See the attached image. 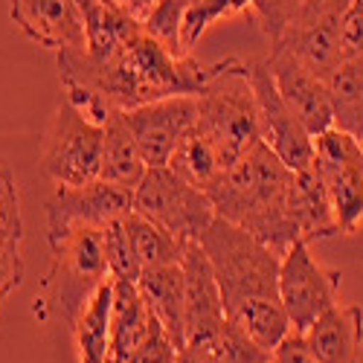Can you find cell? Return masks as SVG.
<instances>
[{
	"label": "cell",
	"mask_w": 363,
	"mask_h": 363,
	"mask_svg": "<svg viewBox=\"0 0 363 363\" xmlns=\"http://www.w3.org/2000/svg\"><path fill=\"white\" fill-rule=\"evenodd\" d=\"M201 247L216 270L224 311L267 352L288 335L291 320L279 299V253L224 218H213L201 235Z\"/></svg>",
	"instance_id": "6da1fadb"
},
{
	"label": "cell",
	"mask_w": 363,
	"mask_h": 363,
	"mask_svg": "<svg viewBox=\"0 0 363 363\" xmlns=\"http://www.w3.org/2000/svg\"><path fill=\"white\" fill-rule=\"evenodd\" d=\"M291 180L294 172L277 157V151L256 143L221 174V180L206 195L218 218L247 230L282 256L294 241H302L288 218Z\"/></svg>",
	"instance_id": "7a4b0ae2"
},
{
	"label": "cell",
	"mask_w": 363,
	"mask_h": 363,
	"mask_svg": "<svg viewBox=\"0 0 363 363\" xmlns=\"http://www.w3.org/2000/svg\"><path fill=\"white\" fill-rule=\"evenodd\" d=\"M52 264L44 279V296H35V314H58L70 328L87 308V302L111 279L102 230L82 227L50 241Z\"/></svg>",
	"instance_id": "3957f363"
},
{
	"label": "cell",
	"mask_w": 363,
	"mask_h": 363,
	"mask_svg": "<svg viewBox=\"0 0 363 363\" xmlns=\"http://www.w3.org/2000/svg\"><path fill=\"white\" fill-rule=\"evenodd\" d=\"M198 128L216 143L227 166L262 143L259 108L247 76V62L224 58L218 73L206 82V87L198 94Z\"/></svg>",
	"instance_id": "277c9868"
},
{
	"label": "cell",
	"mask_w": 363,
	"mask_h": 363,
	"mask_svg": "<svg viewBox=\"0 0 363 363\" xmlns=\"http://www.w3.org/2000/svg\"><path fill=\"white\" fill-rule=\"evenodd\" d=\"M105 125L87 119L67 99L58 102L44 137L41 169L55 186H82L99 180Z\"/></svg>",
	"instance_id": "5b68a950"
},
{
	"label": "cell",
	"mask_w": 363,
	"mask_h": 363,
	"mask_svg": "<svg viewBox=\"0 0 363 363\" xmlns=\"http://www.w3.org/2000/svg\"><path fill=\"white\" fill-rule=\"evenodd\" d=\"M134 209L166 227L180 241H201L203 230L216 218L209 195L177 177L169 166L145 172L134 189Z\"/></svg>",
	"instance_id": "8992f818"
},
{
	"label": "cell",
	"mask_w": 363,
	"mask_h": 363,
	"mask_svg": "<svg viewBox=\"0 0 363 363\" xmlns=\"http://www.w3.org/2000/svg\"><path fill=\"white\" fill-rule=\"evenodd\" d=\"M314 163L331 198L335 221L343 235L363 224V140L331 125L314 137Z\"/></svg>",
	"instance_id": "52a82bcc"
},
{
	"label": "cell",
	"mask_w": 363,
	"mask_h": 363,
	"mask_svg": "<svg viewBox=\"0 0 363 363\" xmlns=\"http://www.w3.org/2000/svg\"><path fill=\"white\" fill-rule=\"evenodd\" d=\"M340 274L323 267L311 256L308 241H294L279 259V299L288 311L294 331H308V325L337 306Z\"/></svg>",
	"instance_id": "ba28073f"
},
{
	"label": "cell",
	"mask_w": 363,
	"mask_h": 363,
	"mask_svg": "<svg viewBox=\"0 0 363 363\" xmlns=\"http://www.w3.org/2000/svg\"><path fill=\"white\" fill-rule=\"evenodd\" d=\"M349 0H306L288 33L270 47L291 52L317 76H328L343 62V15Z\"/></svg>",
	"instance_id": "9c48e42d"
},
{
	"label": "cell",
	"mask_w": 363,
	"mask_h": 363,
	"mask_svg": "<svg viewBox=\"0 0 363 363\" xmlns=\"http://www.w3.org/2000/svg\"><path fill=\"white\" fill-rule=\"evenodd\" d=\"M247 76H250V87L256 94L262 143L274 148L277 157L291 172H302V169L314 166V137L306 131V125L299 123L294 111L288 108V102L282 99L267 58H262V62H247Z\"/></svg>",
	"instance_id": "30bf717a"
},
{
	"label": "cell",
	"mask_w": 363,
	"mask_h": 363,
	"mask_svg": "<svg viewBox=\"0 0 363 363\" xmlns=\"http://www.w3.org/2000/svg\"><path fill=\"white\" fill-rule=\"evenodd\" d=\"M131 209L134 192L108 184L102 177L82 186H55L47 201V241H55L82 227L105 230L108 224L125 218Z\"/></svg>",
	"instance_id": "8fae6325"
},
{
	"label": "cell",
	"mask_w": 363,
	"mask_h": 363,
	"mask_svg": "<svg viewBox=\"0 0 363 363\" xmlns=\"http://www.w3.org/2000/svg\"><path fill=\"white\" fill-rule=\"evenodd\" d=\"M125 123L148 169L169 166L174 148L198 123V96H169L125 111Z\"/></svg>",
	"instance_id": "7c38bea8"
},
{
	"label": "cell",
	"mask_w": 363,
	"mask_h": 363,
	"mask_svg": "<svg viewBox=\"0 0 363 363\" xmlns=\"http://www.w3.org/2000/svg\"><path fill=\"white\" fill-rule=\"evenodd\" d=\"M267 65L277 79L282 99L288 102L294 116L306 125V131L311 137L335 125V113H331V99H328V87H325L323 76L311 73L306 65H299L285 50H270Z\"/></svg>",
	"instance_id": "4fadbf2b"
},
{
	"label": "cell",
	"mask_w": 363,
	"mask_h": 363,
	"mask_svg": "<svg viewBox=\"0 0 363 363\" xmlns=\"http://www.w3.org/2000/svg\"><path fill=\"white\" fill-rule=\"evenodd\" d=\"M180 267H184V291H186V343H198L213 337L224 325L227 320L224 296L201 241H186L184 245Z\"/></svg>",
	"instance_id": "5bb4252c"
},
{
	"label": "cell",
	"mask_w": 363,
	"mask_h": 363,
	"mask_svg": "<svg viewBox=\"0 0 363 363\" xmlns=\"http://www.w3.org/2000/svg\"><path fill=\"white\" fill-rule=\"evenodd\" d=\"M9 15L38 47L55 52L84 47V21L70 0H9Z\"/></svg>",
	"instance_id": "9a60e30c"
},
{
	"label": "cell",
	"mask_w": 363,
	"mask_h": 363,
	"mask_svg": "<svg viewBox=\"0 0 363 363\" xmlns=\"http://www.w3.org/2000/svg\"><path fill=\"white\" fill-rule=\"evenodd\" d=\"M302 337L317 363H360L363 311L352 302H337L302 331Z\"/></svg>",
	"instance_id": "2e32d148"
},
{
	"label": "cell",
	"mask_w": 363,
	"mask_h": 363,
	"mask_svg": "<svg viewBox=\"0 0 363 363\" xmlns=\"http://www.w3.org/2000/svg\"><path fill=\"white\" fill-rule=\"evenodd\" d=\"M157 325V317L151 314L137 282L113 279V299H111V346L108 363L131 360L143 343L151 337Z\"/></svg>",
	"instance_id": "e0dca14e"
},
{
	"label": "cell",
	"mask_w": 363,
	"mask_h": 363,
	"mask_svg": "<svg viewBox=\"0 0 363 363\" xmlns=\"http://www.w3.org/2000/svg\"><path fill=\"white\" fill-rule=\"evenodd\" d=\"M288 218L302 241H320L340 235L337 221H335V209H331L328 189L323 184V174L314 166L294 172L291 189H288Z\"/></svg>",
	"instance_id": "ac0fdd59"
},
{
	"label": "cell",
	"mask_w": 363,
	"mask_h": 363,
	"mask_svg": "<svg viewBox=\"0 0 363 363\" xmlns=\"http://www.w3.org/2000/svg\"><path fill=\"white\" fill-rule=\"evenodd\" d=\"M137 288L145 299L151 314L166 328V335L177 349L186 346V291H184V267L163 264L148 267L140 274Z\"/></svg>",
	"instance_id": "d6986e66"
},
{
	"label": "cell",
	"mask_w": 363,
	"mask_h": 363,
	"mask_svg": "<svg viewBox=\"0 0 363 363\" xmlns=\"http://www.w3.org/2000/svg\"><path fill=\"white\" fill-rule=\"evenodd\" d=\"M148 163L125 123L123 113H113L105 123V145H102V172L99 177L108 184H116L123 189H137L145 177Z\"/></svg>",
	"instance_id": "ffe728a7"
},
{
	"label": "cell",
	"mask_w": 363,
	"mask_h": 363,
	"mask_svg": "<svg viewBox=\"0 0 363 363\" xmlns=\"http://www.w3.org/2000/svg\"><path fill=\"white\" fill-rule=\"evenodd\" d=\"M331 113L340 131L363 140V55H352L325 76Z\"/></svg>",
	"instance_id": "44dd1931"
},
{
	"label": "cell",
	"mask_w": 363,
	"mask_h": 363,
	"mask_svg": "<svg viewBox=\"0 0 363 363\" xmlns=\"http://www.w3.org/2000/svg\"><path fill=\"white\" fill-rule=\"evenodd\" d=\"M169 169H172L177 177H184L186 184H192V186L209 192V189H213L218 180H221V174H224L230 166H227L224 157L218 155L216 143L209 140V137L198 128V123H195V128H192L184 140H180V145L174 148V155H172V160H169Z\"/></svg>",
	"instance_id": "7402d4cb"
},
{
	"label": "cell",
	"mask_w": 363,
	"mask_h": 363,
	"mask_svg": "<svg viewBox=\"0 0 363 363\" xmlns=\"http://www.w3.org/2000/svg\"><path fill=\"white\" fill-rule=\"evenodd\" d=\"M111 299H113V279H108L96 296L87 302V308L76 320L73 340L79 352V363H108L111 346Z\"/></svg>",
	"instance_id": "603a6c76"
},
{
	"label": "cell",
	"mask_w": 363,
	"mask_h": 363,
	"mask_svg": "<svg viewBox=\"0 0 363 363\" xmlns=\"http://www.w3.org/2000/svg\"><path fill=\"white\" fill-rule=\"evenodd\" d=\"M123 224H125V233L131 238L134 253H137L143 270L163 267V264H177L180 256H184L186 241H180L166 227H160L157 221H151L148 216L137 213V209H131V213L123 218Z\"/></svg>",
	"instance_id": "cb8c5ba5"
},
{
	"label": "cell",
	"mask_w": 363,
	"mask_h": 363,
	"mask_svg": "<svg viewBox=\"0 0 363 363\" xmlns=\"http://www.w3.org/2000/svg\"><path fill=\"white\" fill-rule=\"evenodd\" d=\"M253 6V0H192L184 9V21H180V44L184 52H192L198 41L206 35V29H213L218 21L241 15Z\"/></svg>",
	"instance_id": "d4e9b609"
},
{
	"label": "cell",
	"mask_w": 363,
	"mask_h": 363,
	"mask_svg": "<svg viewBox=\"0 0 363 363\" xmlns=\"http://www.w3.org/2000/svg\"><path fill=\"white\" fill-rule=\"evenodd\" d=\"M198 343H203L213 352L216 363H270V357H274V352L262 349L247 331L230 317L224 320V325L213 337L198 340Z\"/></svg>",
	"instance_id": "484cf974"
},
{
	"label": "cell",
	"mask_w": 363,
	"mask_h": 363,
	"mask_svg": "<svg viewBox=\"0 0 363 363\" xmlns=\"http://www.w3.org/2000/svg\"><path fill=\"white\" fill-rule=\"evenodd\" d=\"M102 245H105V259H108V270L111 279H125V282H137L143 274V264L134 253V245L125 233L123 218L108 224L102 230Z\"/></svg>",
	"instance_id": "4316f807"
},
{
	"label": "cell",
	"mask_w": 363,
	"mask_h": 363,
	"mask_svg": "<svg viewBox=\"0 0 363 363\" xmlns=\"http://www.w3.org/2000/svg\"><path fill=\"white\" fill-rule=\"evenodd\" d=\"M21 238H23V221H21L18 186L9 166L0 160V245L21 247Z\"/></svg>",
	"instance_id": "83f0119b"
},
{
	"label": "cell",
	"mask_w": 363,
	"mask_h": 363,
	"mask_svg": "<svg viewBox=\"0 0 363 363\" xmlns=\"http://www.w3.org/2000/svg\"><path fill=\"white\" fill-rule=\"evenodd\" d=\"M302 4H306V0H253L250 12L259 21V26H262V33L267 35L270 47L288 33V26L299 15Z\"/></svg>",
	"instance_id": "f1b7e54d"
},
{
	"label": "cell",
	"mask_w": 363,
	"mask_h": 363,
	"mask_svg": "<svg viewBox=\"0 0 363 363\" xmlns=\"http://www.w3.org/2000/svg\"><path fill=\"white\" fill-rule=\"evenodd\" d=\"M177 346L172 343V337L166 335V328L157 323L155 331H151V337L143 343V349L125 360V363H177Z\"/></svg>",
	"instance_id": "f546056e"
},
{
	"label": "cell",
	"mask_w": 363,
	"mask_h": 363,
	"mask_svg": "<svg viewBox=\"0 0 363 363\" xmlns=\"http://www.w3.org/2000/svg\"><path fill=\"white\" fill-rule=\"evenodd\" d=\"M23 279V259L21 247L15 245H0V306L9 299L12 291L21 288Z\"/></svg>",
	"instance_id": "4dcf8cb0"
},
{
	"label": "cell",
	"mask_w": 363,
	"mask_h": 363,
	"mask_svg": "<svg viewBox=\"0 0 363 363\" xmlns=\"http://www.w3.org/2000/svg\"><path fill=\"white\" fill-rule=\"evenodd\" d=\"M363 55V0H349L343 15V58Z\"/></svg>",
	"instance_id": "1f68e13d"
},
{
	"label": "cell",
	"mask_w": 363,
	"mask_h": 363,
	"mask_svg": "<svg viewBox=\"0 0 363 363\" xmlns=\"http://www.w3.org/2000/svg\"><path fill=\"white\" fill-rule=\"evenodd\" d=\"M274 363H317V357L306 346V337H302L299 331H291V335L274 349Z\"/></svg>",
	"instance_id": "d6a6232c"
},
{
	"label": "cell",
	"mask_w": 363,
	"mask_h": 363,
	"mask_svg": "<svg viewBox=\"0 0 363 363\" xmlns=\"http://www.w3.org/2000/svg\"><path fill=\"white\" fill-rule=\"evenodd\" d=\"M113 4L119 6V9H123V12H128L134 21H145L148 15H151V9H155L157 4H160V0H113Z\"/></svg>",
	"instance_id": "836d02e7"
},
{
	"label": "cell",
	"mask_w": 363,
	"mask_h": 363,
	"mask_svg": "<svg viewBox=\"0 0 363 363\" xmlns=\"http://www.w3.org/2000/svg\"><path fill=\"white\" fill-rule=\"evenodd\" d=\"M177 363H216V357L203 343H186L177 352Z\"/></svg>",
	"instance_id": "e575fe53"
},
{
	"label": "cell",
	"mask_w": 363,
	"mask_h": 363,
	"mask_svg": "<svg viewBox=\"0 0 363 363\" xmlns=\"http://www.w3.org/2000/svg\"><path fill=\"white\" fill-rule=\"evenodd\" d=\"M70 4L76 6V12H79V15H82V21H84V15H87V12H94L96 6L108 4V0H70Z\"/></svg>",
	"instance_id": "d590c367"
},
{
	"label": "cell",
	"mask_w": 363,
	"mask_h": 363,
	"mask_svg": "<svg viewBox=\"0 0 363 363\" xmlns=\"http://www.w3.org/2000/svg\"><path fill=\"white\" fill-rule=\"evenodd\" d=\"M174 4H180V6H184V9H186V6L192 4V0H174Z\"/></svg>",
	"instance_id": "8d00e7d4"
},
{
	"label": "cell",
	"mask_w": 363,
	"mask_h": 363,
	"mask_svg": "<svg viewBox=\"0 0 363 363\" xmlns=\"http://www.w3.org/2000/svg\"><path fill=\"white\" fill-rule=\"evenodd\" d=\"M270 363H274V357H270Z\"/></svg>",
	"instance_id": "74e56055"
}]
</instances>
